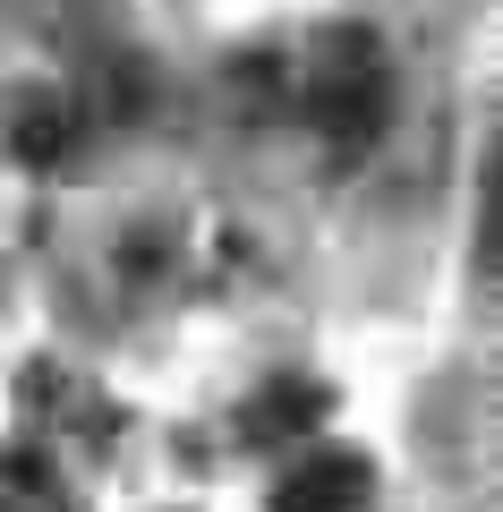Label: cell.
Wrapping results in <instances>:
<instances>
[{"label":"cell","mask_w":503,"mask_h":512,"mask_svg":"<svg viewBox=\"0 0 503 512\" xmlns=\"http://www.w3.org/2000/svg\"><path fill=\"white\" fill-rule=\"evenodd\" d=\"M384 111H393V69H384V43L367 26H324L316 52H307V120L324 137V163L350 171L376 146Z\"/></svg>","instance_id":"obj_1"},{"label":"cell","mask_w":503,"mask_h":512,"mask_svg":"<svg viewBox=\"0 0 503 512\" xmlns=\"http://www.w3.org/2000/svg\"><path fill=\"white\" fill-rule=\"evenodd\" d=\"M367 453H307L273 487V512H367Z\"/></svg>","instance_id":"obj_2"},{"label":"cell","mask_w":503,"mask_h":512,"mask_svg":"<svg viewBox=\"0 0 503 512\" xmlns=\"http://www.w3.org/2000/svg\"><path fill=\"white\" fill-rule=\"evenodd\" d=\"M0 512H69L60 495V470L26 444H0Z\"/></svg>","instance_id":"obj_3"},{"label":"cell","mask_w":503,"mask_h":512,"mask_svg":"<svg viewBox=\"0 0 503 512\" xmlns=\"http://www.w3.org/2000/svg\"><path fill=\"white\" fill-rule=\"evenodd\" d=\"M324 419V384H299V376H282V384H265L256 393V410H248V436H299V427H316Z\"/></svg>","instance_id":"obj_4"},{"label":"cell","mask_w":503,"mask_h":512,"mask_svg":"<svg viewBox=\"0 0 503 512\" xmlns=\"http://www.w3.org/2000/svg\"><path fill=\"white\" fill-rule=\"evenodd\" d=\"M18 154H26V163L69 154V103H26L18 111Z\"/></svg>","instance_id":"obj_5"}]
</instances>
